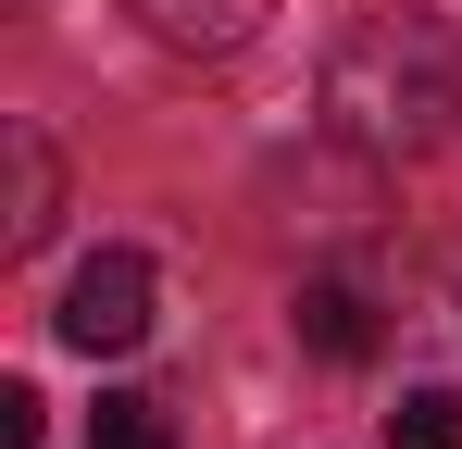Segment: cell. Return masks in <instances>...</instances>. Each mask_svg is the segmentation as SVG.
I'll return each instance as SVG.
<instances>
[{"label": "cell", "instance_id": "cell-8", "mask_svg": "<svg viewBox=\"0 0 462 449\" xmlns=\"http://www.w3.org/2000/svg\"><path fill=\"white\" fill-rule=\"evenodd\" d=\"M0 449H38V387H0Z\"/></svg>", "mask_w": 462, "mask_h": 449}, {"label": "cell", "instance_id": "cell-1", "mask_svg": "<svg viewBox=\"0 0 462 449\" xmlns=\"http://www.w3.org/2000/svg\"><path fill=\"white\" fill-rule=\"evenodd\" d=\"M450 113H462V50L425 13H363L325 50V125L375 162H425L450 138Z\"/></svg>", "mask_w": 462, "mask_h": 449}, {"label": "cell", "instance_id": "cell-3", "mask_svg": "<svg viewBox=\"0 0 462 449\" xmlns=\"http://www.w3.org/2000/svg\"><path fill=\"white\" fill-rule=\"evenodd\" d=\"M138 25H151L175 63H226V50H250L263 25H275V0H125Z\"/></svg>", "mask_w": 462, "mask_h": 449}, {"label": "cell", "instance_id": "cell-5", "mask_svg": "<svg viewBox=\"0 0 462 449\" xmlns=\"http://www.w3.org/2000/svg\"><path fill=\"white\" fill-rule=\"evenodd\" d=\"M300 337L325 350V362H363V350H375V312H363L350 288H300Z\"/></svg>", "mask_w": 462, "mask_h": 449}, {"label": "cell", "instance_id": "cell-6", "mask_svg": "<svg viewBox=\"0 0 462 449\" xmlns=\"http://www.w3.org/2000/svg\"><path fill=\"white\" fill-rule=\"evenodd\" d=\"M88 449H175V425H162V399H138V387H100Z\"/></svg>", "mask_w": 462, "mask_h": 449}, {"label": "cell", "instance_id": "cell-7", "mask_svg": "<svg viewBox=\"0 0 462 449\" xmlns=\"http://www.w3.org/2000/svg\"><path fill=\"white\" fill-rule=\"evenodd\" d=\"M387 449H462V387H412L387 412Z\"/></svg>", "mask_w": 462, "mask_h": 449}, {"label": "cell", "instance_id": "cell-4", "mask_svg": "<svg viewBox=\"0 0 462 449\" xmlns=\"http://www.w3.org/2000/svg\"><path fill=\"white\" fill-rule=\"evenodd\" d=\"M51 224H63V162H51L38 125H13V224H0V237H13V250H38Z\"/></svg>", "mask_w": 462, "mask_h": 449}, {"label": "cell", "instance_id": "cell-2", "mask_svg": "<svg viewBox=\"0 0 462 449\" xmlns=\"http://www.w3.org/2000/svg\"><path fill=\"white\" fill-rule=\"evenodd\" d=\"M51 325H63V350H88V362L138 350V337H151V262H138V250H100L76 288H63V312H51Z\"/></svg>", "mask_w": 462, "mask_h": 449}]
</instances>
